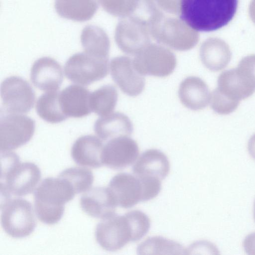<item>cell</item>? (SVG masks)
Listing matches in <instances>:
<instances>
[{
    "instance_id": "19",
    "label": "cell",
    "mask_w": 255,
    "mask_h": 255,
    "mask_svg": "<svg viewBox=\"0 0 255 255\" xmlns=\"http://www.w3.org/2000/svg\"><path fill=\"white\" fill-rule=\"evenodd\" d=\"M94 131L102 140H109L120 136H129L133 131V125L124 114L112 112L102 116L96 121Z\"/></svg>"
},
{
    "instance_id": "11",
    "label": "cell",
    "mask_w": 255,
    "mask_h": 255,
    "mask_svg": "<svg viewBox=\"0 0 255 255\" xmlns=\"http://www.w3.org/2000/svg\"><path fill=\"white\" fill-rule=\"evenodd\" d=\"M110 71L113 80L126 95L135 97L143 91L145 79L136 70L133 61L129 57L113 58L110 63Z\"/></svg>"
},
{
    "instance_id": "25",
    "label": "cell",
    "mask_w": 255,
    "mask_h": 255,
    "mask_svg": "<svg viewBox=\"0 0 255 255\" xmlns=\"http://www.w3.org/2000/svg\"><path fill=\"white\" fill-rule=\"evenodd\" d=\"M118 99L116 87L111 85L103 86L91 93L90 105L92 112L101 117L112 113Z\"/></svg>"
},
{
    "instance_id": "8",
    "label": "cell",
    "mask_w": 255,
    "mask_h": 255,
    "mask_svg": "<svg viewBox=\"0 0 255 255\" xmlns=\"http://www.w3.org/2000/svg\"><path fill=\"white\" fill-rule=\"evenodd\" d=\"M0 97L5 112L21 114L33 108L35 97L29 83L15 76L8 77L2 81Z\"/></svg>"
},
{
    "instance_id": "26",
    "label": "cell",
    "mask_w": 255,
    "mask_h": 255,
    "mask_svg": "<svg viewBox=\"0 0 255 255\" xmlns=\"http://www.w3.org/2000/svg\"><path fill=\"white\" fill-rule=\"evenodd\" d=\"M139 255H182L188 252L177 242L160 236L147 239L137 247Z\"/></svg>"
},
{
    "instance_id": "28",
    "label": "cell",
    "mask_w": 255,
    "mask_h": 255,
    "mask_svg": "<svg viewBox=\"0 0 255 255\" xmlns=\"http://www.w3.org/2000/svg\"><path fill=\"white\" fill-rule=\"evenodd\" d=\"M128 217L133 234V241L139 240L148 232L150 226V220L143 212L137 210L126 214Z\"/></svg>"
},
{
    "instance_id": "21",
    "label": "cell",
    "mask_w": 255,
    "mask_h": 255,
    "mask_svg": "<svg viewBox=\"0 0 255 255\" xmlns=\"http://www.w3.org/2000/svg\"><path fill=\"white\" fill-rule=\"evenodd\" d=\"M219 91L230 100L240 102L248 98L255 92L239 74L237 68L222 72L217 80Z\"/></svg>"
},
{
    "instance_id": "16",
    "label": "cell",
    "mask_w": 255,
    "mask_h": 255,
    "mask_svg": "<svg viewBox=\"0 0 255 255\" xmlns=\"http://www.w3.org/2000/svg\"><path fill=\"white\" fill-rule=\"evenodd\" d=\"M104 145L102 140L93 135L79 137L73 143L71 155L78 165L92 168L103 165L102 153Z\"/></svg>"
},
{
    "instance_id": "27",
    "label": "cell",
    "mask_w": 255,
    "mask_h": 255,
    "mask_svg": "<svg viewBox=\"0 0 255 255\" xmlns=\"http://www.w3.org/2000/svg\"><path fill=\"white\" fill-rule=\"evenodd\" d=\"M58 175L66 178L70 182L77 194L85 192L90 189L94 179L92 171L84 167L68 168Z\"/></svg>"
},
{
    "instance_id": "7",
    "label": "cell",
    "mask_w": 255,
    "mask_h": 255,
    "mask_svg": "<svg viewBox=\"0 0 255 255\" xmlns=\"http://www.w3.org/2000/svg\"><path fill=\"white\" fill-rule=\"evenodd\" d=\"M95 235L98 244L107 251H118L133 241L132 227L126 214L103 219L97 224Z\"/></svg>"
},
{
    "instance_id": "29",
    "label": "cell",
    "mask_w": 255,
    "mask_h": 255,
    "mask_svg": "<svg viewBox=\"0 0 255 255\" xmlns=\"http://www.w3.org/2000/svg\"><path fill=\"white\" fill-rule=\"evenodd\" d=\"M210 102L212 109L219 115H228L233 113L240 104L225 96L217 88L212 91Z\"/></svg>"
},
{
    "instance_id": "15",
    "label": "cell",
    "mask_w": 255,
    "mask_h": 255,
    "mask_svg": "<svg viewBox=\"0 0 255 255\" xmlns=\"http://www.w3.org/2000/svg\"><path fill=\"white\" fill-rule=\"evenodd\" d=\"M91 93L86 88L78 85H70L59 94L61 110L67 118H79L92 112L90 105Z\"/></svg>"
},
{
    "instance_id": "3",
    "label": "cell",
    "mask_w": 255,
    "mask_h": 255,
    "mask_svg": "<svg viewBox=\"0 0 255 255\" xmlns=\"http://www.w3.org/2000/svg\"><path fill=\"white\" fill-rule=\"evenodd\" d=\"M0 191L4 199L11 195L25 196L32 193L40 180L38 167L30 162H20L11 151L0 152Z\"/></svg>"
},
{
    "instance_id": "33",
    "label": "cell",
    "mask_w": 255,
    "mask_h": 255,
    "mask_svg": "<svg viewBox=\"0 0 255 255\" xmlns=\"http://www.w3.org/2000/svg\"><path fill=\"white\" fill-rule=\"evenodd\" d=\"M249 12L251 19L255 23V0H252L249 6Z\"/></svg>"
},
{
    "instance_id": "12",
    "label": "cell",
    "mask_w": 255,
    "mask_h": 255,
    "mask_svg": "<svg viewBox=\"0 0 255 255\" xmlns=\"http://www.w3.org/2000/svg\"><path fill=\"white\" fill-rule=\"evenodd\" d=\"M80 204L88 215L102 220L115 215L118 206L108 187L91 188L82 195Z\"/></svg>"
},
{
    "instance_id": "9",
    "label": "cell",
    "mask_w": 255,
    "mask_h": 255,
    "mask_svg": "<svg viewBox=\"0 0 255 255\" xmlns=\"http://www.w3.org/2000/svg\"><path fill=\"white\" fill-rule=\"evenodd\" d=\"M133 66L141 75L166 77L174 71L177 61L174 54L163 47L151 46L137 55Z\"/></svg>"
},
{
    "instance_id": "6",
    "label": "cell",
    "mask_w": 255,
    "mask_h": 255,
    "mask_svg": "<svg viewBox=\"0 0 255 255\" xmlns=\"http://www.w3.org/2000/svg\"><path fill=\"white\" fill-rule=\"evenodd\" d=\"M34 121L21 114L4 112L0 119V152L11 151L28 142L35 131Z\"/></svg>"
},
{
    "instance_id": "32",
    "label": "cell",
    "mask_w": 255,
    "mask_h": 255,
    "mask_svg": "<svg viewBox=\"0 0 255 255\" xmlns=\"http://www.w3.org/2000/svg\"><path fill=\"white\" fill-rule=\"evenodd\" d=\"M248 150L250 156L255 160V133L249 140Z\"/></svg>"
},
{
    "instance_id": "20",
    "label": "cell",
    "mask_w": 255,
    "mask_h": 255,
    "mask_svg": "<svg viewBox=\"0 0 255 255\" xmlns=\"http://www.w3.org/2000/svg\"><path fill=\"white\" fill-rule=\"evenodd\" d=\"M200 56L206 68L217 72L227 67L231 61L232 53L225 41L218 38H211L201 45Z\"/></svg>"
},
{
    "instance_id": "23",
    "label": "cell",
    "mask_w": 255,
    "mask_h": 255,
    "mask_svg": "<svg viewBox=\"0 0 255 255\" xmlns=\"http://www.w3.org/2000/svg\"><path fill=\"white\" fill-rule=\"evenodd\" d=\"M80 40L85 52L96 56L108 58L109 40L100 27L94 25L86 26L82 31Z\"/></svg>"
},
{
    "instance_id": "14",
    "label": "cell",
    "mask_w": 255,
    "mask_h": 255,
    "mask_svg": "<svg viewBox=\"0 0 255 255\" xmlns=\"http://www.w3.org/2000/svg\"><path fill=\"white\" fill-rule=\"evenodd\" d=\"M108 188L115 197L118 205L122 208H130L142 201L141 183L134 175L118 173L112 178Z\"/></svg>"
},
{
    "instance_id": "2",
    "label": "cell",
    "mask_w": 255,
    "mask_h": 255,
    "mask_svg": "<svg viewBox=\"0 0 255 255\" xmlns=\"http://www.w3.org/2000/svg\"><path fill=\"white\" fill-rule=\"evenodd\" d=\"M76 194L72 185L64 177L58 175L43 179L33 195L35 212L39 220L47 225L57 223L63 216L65 204Z\"/></svg>"
},
{
    "instance_id": "17",
    "label": "cell",
    "mask_w": 255,
    "mask_h": 255,
    "mask_svg": "<svg viewBox=\"0 0 255 255\" xmlns=\"http://www.w3.org/2000/svg\"><path fill=\"white\" fill-rule=\"evenodd\" d=\"M170 170V163L166 155L156 149L146 150L138 157L133 166V173L138 178L164 179Z\"/></svg>"
},
{
    "instance_id": "5",
    "label": "cell",
    "mask_w": 255,
    "mask_h": 255,
    "mask_svg": "<svg viewBox=\"0 0 255 255\" xmlns=\"http://www.w3.org/2000/svg\"><path fill=\"white\" fill-rule=\"evenodd\" d=\"M109 58L85 52L75 53L66 61V77L74 83L88 85L105 78L109 73Z\"/></svg>"
},
{
    "instance_id": "22",
    "label": "cell",
    "mask_w": 255,
    "mask_h": 255,
    "mask_svg": "<svg viewBox=\"0 0 255 255\" xmlns=\"http://www.w3.org/2000/svg\"><path fill=\"white\" fill-rule=\"evenodd\" d=\"M54 7L61 17L83 22L93 17L98 4L96 0H55Z\"/></svg>"
},
{
    "instance_id": "24",
    "label": "cell",
    "mask_w": 255,
    "mask_h": 255,
    "mask_svg": "<svg viewBox=\"0 0 255 255\" xmlns=\"http://www.w3.org/2000/svg\"><path fill=\"white\" fill-rule=\"evenodd\" d=\"M59 94L57 91L45 92L36 102L35 108L37 115L48 123H59L67 118L61 110Z\"/></svg>"
},
{
    "instance_id": "1",
    "label": "cell",
    "mask_w": 255,
    "mask_h": 255,
    "mask_svg": "<svg viewBox=\"0 0 255 255\" xmlns=\"http://www.w3.org/2000/svg\"><path fill=\"white\" fill-rule=\"evenodd\" d=\"M238 0H180V19L192 29L212 31L233 18Z\"/></svg>"
},
{
    "instance_id": "30",
    "label": "cell",
    "mask_w": 255,
    "mask_h": 255,
    "mask_svg": "<svg viewBox=\"0 0 255 255\" xmlns=\"http://www.w3.org/2000/svg\"><path fill=\"white\" fill-rule=\"evenodd\" d=\"M236 68L242 78L255 89V54L243 58Z\"/></svg>"
},
{
    "instance_id": "13",
    "label": "cell",
    "mask_w": 255,
    "mask_h": 255,
    "mask_svg": "<svg viewBox=\"0 0 255 255\" xmlns=\"http://www.w3.org/2000/svg\"><path fill=\"white\" fill-rule=\"evenodd\" d=\"M30 79L33 84L41 91H56L63 82L62 68L54 59L43 57L33 63L30 70Z\"/></svg>"
},
{
    "instance_id": "34",
    "label": "cell",
    "mask_w": 255,
    "mask_h": 255,
    "mask_svg": "<svg viewBox=\"0 0 255 255\" xmlns=\"http://www.w3.org/2000/svg\"><path fill=\"white\" fill-rule=\"evenodd\" d=\"M254 219L255 220V204H254Z\"/></svg>"
},
{
    "instance_id": "31",
    "label": "cell",
    "mask_w": 255,
    "mask_h": 255,
    "mask_svg": "<svg viewBox=\"0 0 255 255\" xmlns=\"http://www.w3.org/2000/svg\"><path fill=\"white\" fill-rule=\"evenodd\" d=\"M243 245L247 254L255 255V232L246 236Z\"/></svg>"
},
{
    "instance_id": "18",
    "label": "cell",
    "mask_w": 255,
    "mask_h": 255,
    "mask_svg": "<svg viewBox=\"0 0 255 255\" xmlns=\"http://www.w3.org/2000/svg\"><path fill=\"white\" fill-rule=\"evenodd\" d=\"M208 85L201 78L189 76L180 83L178 97L181 104L187 108L198 111L205 108L210 100Z\"/></svg>"
},
{
    "instance_id": "4",
    "label": "cell",
    "mask_w": 255,
    "mask_h": 255,
    "mask_svg": "<svg viewBox=\"0 0 255 255\" xmlns=\"http://www.w3.org/2000/svg\"><path fill=\"white\" fill-rule=\"evenodd\" d=\"M1 224L4 232L14 238L30 235L36 222L31 203L22 198H7L1 204Z\"/></svg>"
},
{
    "instance_id": "10",
    "label": "cell",
    "mask_w": 255,
    "mask_h": 255,
    "mask_svg": "<svg viewBox=\"0 0 255 255\" xmlns=\"http://www.w3.org/2000/svg\"><path fill=\"white\" fill-rule=\"evenodd\" d=\"M139 153L135 140L129 136H120L108 140L102 153L103 165L114 169L125 168L135 161Z\"/></svg>"
}]
</instances>
